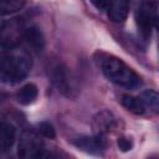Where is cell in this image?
I'll use <instances>...</instances> for the list:
<instances>
[{
  "mask_svg": "<svg viewBox=\"0 0 159 159\" xmlns=\"http://www.w3.org/2000/svg\"><path fill=\"white\" fill-rule=\"evenodd\" d=\"M2 48L0 51V81L9 84L21 82L32 68L31 56L16 46Z\"/></svg>",
  "mask_w": 159,
  "mask_h": 159,
  "instance_id": "6da1fadb",
  "label": "cell"
},
{
  "mask_svg": "<svg viewBox=\"0 0 159 159\" xmlns=\"http://www.w3.org/2000/svg\"><path fill=\"white\" fill-rule=\"evenodd\" d=\"M99 66L103 75L117 86H120L127 89H134L142 84L140 76L130 68L120 58L111 55H106L101 58Z\"/></svg>",
  "mask_w": 159,
  "mask_h": 159,
  "instance_id": "7a4b0ae2",
  "label": "cell"
},
{
  "mask_svg": "<svg viewBox=\"0 0 159 159\" xmlns=\"http://www.w3.org/2000/svg\"><path fill=\"white\" fill-rule=\"evenodd\" d=\"M17 154L20 158L29 159V158H47L51 157L50 153L42 145L39 135L32 130H24L21 133L19 145H17Z\"/></svg>",
  "mask_w": 159,
  "mask_h": 159,
  "instance_id": "3957f363",
  "label": "cell"
},
{
  "mask_svg": "<svg viewBox=\"0 0 159 159\" xmlns=\"http://www.w3.org/2000/svg\"><path fill=\"white\" fill-rule=\"evenodd\" d=\"M158 19L157 4L154 1H143L135 11V22L144 39L150 37Z\"/></svg>",
  "mask_w": 159,
  "mask_h": 159,
  "instance_id": "277c9868",
  "label": "cell"
},
{
  "mask_svg": "<svg viewBox=\"0 0 159 159\" xmlns=\"http://www.w3.org/2000/svg\"><path fill=\"white\" fill-rule=\"evenodd\" d=\"M51 81L60 93L66 97H75L77 93V83L71 71L62 63L56 65L51 71Z\"/></svg>",
  "mask_w": 159,
  "mask_h": 159,
  "instance_id": "5b68a950",
  "label": "cell"
},
{
  "mask_svg": "<svg viewBox=\"0 0 159 159\" xmlns=\"http://www.w3.org/2000/svg\"><path fill=\"white\" fill-rule=\"evenodd\" d=\"M25 26L22 22L15 20L4 22L0 26V46L1 47H15L22 39Z\"/></svg>",
  "mask_w": 159,
  "mask_h": 159,
  "instance_id": "8992f818",
  "label": "cell"
},
{
  "mask_svg": "<svg viewBox=\"0 0 159 159\" xmlns=\"http://www.w3.org/2000/svg\"><path fill=\"white\" fill-rule=\"evenodd\" d=\"M73 144L78 149L89 154H101L106 148V142L103 139V135H98V134H96L94 137H87V135L80 137L73 140Z\"/></svg>",
  "mask_w": 159,
  "mask_h": 159,
  "instance_id": "52a82bcc",
  "label": "cell"
},
{
  "mask_svg": "<svg viewBox=\"0 0 159 159\" xmlns=\"http://www.w3.org/2000/svg\"><path fill=\"white\" fill-rule=\"evenodd\" d=\"M92 127H93V130L96 134L103 135L104 133L112 130L116 127V118L108 111L98 112L93 118Z\"/></svg>",
  "mask_w": 159,
  "mask_h": 159,
  "instance_id": "ba28073f",
  "label": "cell"
},
{
  "mask_svg": "<svg viewBox=\"0 0 159 159\" xmlns=\"http://www.w3.org/2000/svg\"><path fill=\"white\" fill-rule=\"evenodd\" d=\"M16 138V129L15 127L7 122L0 119V154L11 149L15 143Z\"/></svg>",
  "mask_w": 159,
  "mask_h": 159,
  "instance_id": "9c48e42d",
  "label": "cell"
},
{
  "mask_svg": "<svg viewBox=\"0 0 159 159\" xmlns=\"http://www.w3.org/2000/svg\"><path fill=\"white\" fill-rule=\"evenodd\" d=\"M129 10V0H111L107 7L108 17L113 22H122L127 19Z\"/></svg>",
  "mask_w": 159,
  "mask_h": 159,
  "instance_id": "30bf717a",
  "label": "cell"
},
{
  "mask_svg": "<svg viewBox=\"0 0 159 159\" xmlns=\"http://www.w3.org/2000/svg\"><path fill=\"white\" fill-rule=\"evenodd\" d=\"M22 39L26 41V43L35 51H41L43 48V45H45V37H43V34L42 31L35 26V25H31V26H27L24 29V35H22Z\"/></svg>",
  "mask_w": 159,
  "mask_h": 159,
  "instance_id": "8fae6325",
  "label": "cell"
},
{
  "mask_svg": "<svg viewBox=\"0 0 159 159\" xmlns=\"http://www.w3.org/2000/svg\"><path fill=\"white\" fill-rule=\"evenodd\" d=\"M37 94H39L37 87L34 83H27L24 87H21L16 93V101L22 106H29L35 102Z\"/></svg>",
  "mask_w": 159,
  "mask_h": 159,
  "instance_id": "7c38bea8",
  "label": "cell"
},
{
  "mask_svg": "<svg viewBox=\"0 0 159 159\" xmlns=\"http://www.w3.org/2000/svg\"><path fill=\"white\" fill-rule=\"evenodd\" d=\"M120 102L123 104V107L125 109H128L129 112L134 113V114H144L145 112V106L142 102V99L139 97H134L132 94H123L120 98Z\"/></svg>",
  "mask_w": 159,
  "mask_h": 159,
  "instance_id": "4fadbf2b",
  "label": "cell"
},
{
  "mask_svg": "<svg viewBox=\"0 0 159 159\" xmlns=\"http://www.w3.org/2000/svg\"><path fill=\"white\" fill-rule=\"evenodd\" d=\"M26 0H0V16L11 15L25 5Z\"/></svg>",
  "mask_w": 159,
  "mask_h": 159,
  "instance_id": "5bb4252c",
  "label": "cell"
},
{
  "mask_svg": "<svg viewBox=\"0 0 159 159\" xmlns=\"http://www.w3.org/2000/svg\"><path fill=\"white\" fill-rule=\"evenodd\" d=\"M139 98L144 103L145 108H149V109H153V111H157L158 109L159 97H158V93L154 89H147V91H144Z\"/></svg>",
  "mask_w": 159,
  "mask_h": 159,
  "instance_id": "9a60e30c",
  "label": "cell"
},
{
  "mask_svg": "<svg viewBox=\"0 0 159 159\" xmlns=\"http://www.w3.org/2000/svg\"><path fill=\"white\" fill-rule=\"evenodd\" d=\"M39 133H40L42 137L48 138V139H53V138L56 137L53 125H52L50 122H47V120L39 123Z\"/></svg>",
  "mask_w": 159,
  "mask_h": 159,
  "instance_id": "2e32d148",
  "label": "cell"
},
{
  "mask_svg": "<svg viewBox=\"0 0 159 159\" xmlns=\"http://www.w3.org/2000/svg\"><path fill=\"white\" fill-rule=\"evenodd\" d=\"M117 144H118V148H119L122 152H128V150H130L132 147H133L132 140H130L129 138H127V137L119 138L118 142H117Z\"/></svg>",
  "mask_w": 159,
  "mask_h": 159,
  "instance_id": "e0dca14e",
  "label": "cell"
},
{
  "mask_svg": "<svg viewBox=\"0 0 159 159\" xmlns=\"http://www.w3.org/2000/svg\"><path fill=\"white\" fill-rule=\"evenodd\" d=\"M109 1L111 0H91V2L94 5V7L98 9V10H101V11L107 10V7L109 5Z\"/></svg>",
  "mask_w": 159,
  "mask_h": 159,
  "instance_id": "ac0fdd59",
  "label": "cell"
}]
</instances>
